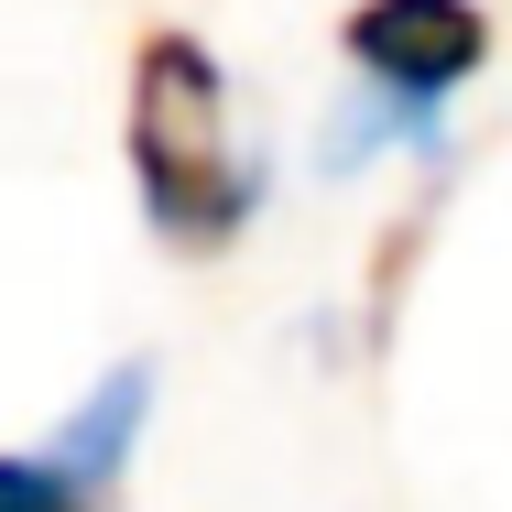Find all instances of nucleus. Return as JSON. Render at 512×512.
<instances>
[{"mask_svg": "<svg viewBox=\"0 0 512 512\" xmlns=\"http://www.w3.org/2000/svg\"><path fill=\"white\" fill-rule=\"evenodd\" d=\"M142 414H153V371H142V360H120L99 393L55 425V447H44V458H55L77 491H99V502H109V480H120V458H131V436H142Z\"/></svg>", "mask_w": 512, "mask_h": 512, "instance_id": "7ed1b4c3", "label": "nucleus"}, {"mask_svg": "<svg viewBox=\"0 0 512 512\" xmlns=\"http://www.w3.org/2000/svg\"><path fill=\"white\" fill-rule=\"evenodd\" d=\"M120 153H131V197L164 229V251H229L251 229V153L229 142V77L186 22L131 44V99H120Z\"/></svg>", "mask_w": 512, "mask_h": 512, "instance_id": "f257e3e1", "label": "nucleus"}, {"mask_svg": "<svg viewBox=\"0 0 512 512\" xmlns=\"http://www.w3.org/2000/svg\"><path fill=\"white\" fill-rule=\"evenodd\" d=\"M0 512H109V502L77 491L55 458H0Z\"/></svg>", "mask_w": 512, "mask_h": 512, "instance_id": "20e7f679", "label": "nucleus"}, {"mask_svg": "<svg viewBox=\"0 0 512 512\" xmlns=\"http://www.w3.org/2000/svg\"><path fill=\"white\" fill-rule=\"evenodd\" d=\"M338 44H349V66H360L382 99L436 109L447 88H469V77L491 66V11H480V0H360V11L338 22Z\"/></svg>", "mask_w": 512, "mask_h": 512, "instance_id": "f03ea898", "label": "nucleus"}]
</instances>
